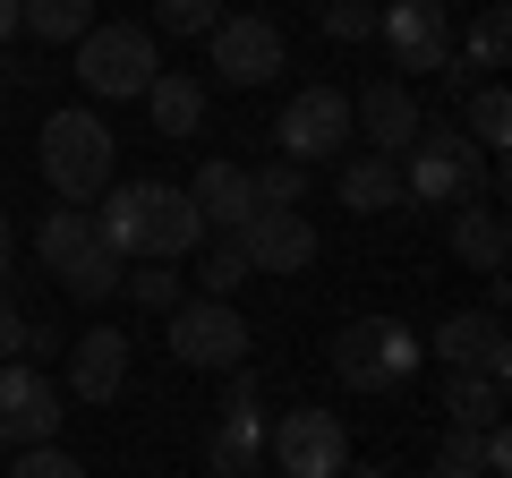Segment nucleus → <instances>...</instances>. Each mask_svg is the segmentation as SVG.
Listing matches in <instances>:
<instances>
[{"label":"nucleus","mask_w":512,"mask_h":478,"mask_svg":"<svg viewBox=\"0 0 512 478\" xmlns=\"http://www.w3.org/2000/svg\"><path fill=\"white\" fill-rule=\"evenodd\" d=\"M94 231H103L111 257H137V265H180L188 248H205V222L188 205V188L171 180H120L94 197Z\"/></svg>","instance_id":"obj_1"},{"label":"nucleus","mask_w":512,"mask_h":478,"mask_svg":"<svg viewBox=\"0 0 512 478\" xmlns=\"http://www.w3.org/2000/svg\"><path fill=\"white\" fill-rule=\"evenodd\" d=\"M35 163H43V188H52L60 205H94V197L111 188V171H120V146H111L103 111L69 103V111H52V120H43Z\"/></svg>","instance_id":"obj_2"},{"label":"nucleus","mask_w":512,"mask_h":478,"mask_svg":"<svg viewBox=\"0 0 512 478\" xmlns=\"http://www.w3.org/2000/svg\"><path fill=\"white\" fill-rule=\"evenodd\" d=\"M393 163H402V205H478L487 188V163L461 137V120H419V137Z\"/></svg>","instance_id":"obj_3"},{"label":"nucleus","mask_w":512,"mask_h":478,"mask_svg":"<svg viewBox=\"0 0 512 478\" xmlns=\"http://www.w3.org/2000/svg\"><path fill=\"white\" fill-rule=\"evenodd\" d=\"M35 257L43 274H60V291L77 299V308H103L111 291H120V257L103 248V231H94V205H52L35 231Z\"/></svg>","instance_id":"obj_4"},{"label":"nucleus","mask_w":512,"mask_h":478,"mask_svg":"<svg viewBox=\"0 0 512 478\" xmlns=\"http://www.w3.org/2000/svg\"><path fill=\"white\" fill-rule=\"evenodd\" d=\"M77 52V86L94 94V103H146V86L163 77V52H154V26H103L94 18L86 35L69 43Z\"/></svg>","instance_id":"obj_5"},{"label":"nucleus","mask_w":512,"mask_h":478,"mask_svg":"<svg viewBox=\"0 0 512 478\" xmlns=\"http://www.w3.org/2000/svg\"><path fill=\"white\" fill-rule=\"evenodd\" d=\"M325 350H333V376H342L350 393H402L410 376H419V359H427L402 316H350Z\"/></svg>","instance_id":"obj_6"},{"label":"nucleus","mask_w":512,"mask_h":478,"mask_svg":"<svg viewBox=\"0 0 512 478\" xmlns=\"http://www.w3.org/2000/svg\"><path fill=\"white\" fill-rule=\"evenodd\" d=\"M350 94L342 86H299L291 103H282V120H274V146H282V163H299V171H316V163H342L350 154Z\"/></svg>","instance_id":"obj_7"},{"label":"nucleus","mask_w":512,"mask_h":478,"mask_svg":"<svg viewBox=\"0 0 512 478\" xmlns=\"http://www.w3.org/2000/svg\"><path fill=\"white\" fill-rule=\"evenodd\" d=\"M248 316L231 308V299H180L171 308V359L197 376H222V368H248Z\"/></svg>","instance_id":"obj_8"},{"label":"nucleus","mask_w":512,"mask_h":478,"mask_svg":"<svg viewBox=\"0 0 512 478\" xmlns=\"http://www.w3.org/2000/svg\"><path fill=\"white\" fill-rule=\"evenodd\" d=\"M205 60H214L222 86H274L282 77V26L256 18V9H222V26L205 35Z\"/></svg>","instance_id":"obj_9"},{"label":"nucleus","mask_w":512,"mask_h":478,"mask_svg":"<svg viewBox=\"0 0 512 478\" xmlns=\"http://www.w3.org/2000/svg\"><path fill=\"white\" fill-rule=\"evenodd\" d=\"M376 43L393 69H453V9L444 0H376Z\"/></svg>","instance_id":"obj_10"},{"label":"nucleus","mask_w":512,"mask_h":478,"mask_svg":"<svg viewBox=\"0 0 512 478\" xmlns=\"http://www.w3.org/2000/svg\"><path fill=\"white\" fill-rule=\"evenodd\" d=\"M60 436V385L52 368L35 359H0V444L26 453V444H52Z\"/></svg>","instance_id":"obj_11"},{"label":"nucleus","mask_w":512,"mask_h":478,"mask_svg":"<svg viewBox=\"0 0 512 478\" xmlns=\"http://www.w3.org/2000/svg\"><path fill=\"white\" fill-rule=\"evenodd\" d=\"M265 453L282 461V478H342L350 470V427L333 410H291L282 427H265Z\"/></svg>","instance_id":"obj_12"},{"label":"nucleus","mask_w":512,"mask_h":478,"mask_svg":"<svg viewBox=\"0 0 512 478\" xmlns=\"http://www.w3.org/2000/svg\"><path fill=\"white\" fill-rule=\"evenodd\" d=\"M427 359H444V368H487V376H512V342H504V316L495 308H453L436 333H427Z\"/></svg>","instance_id":"obj_13"},{"label":"nucleus","mask_w":512,"mask_h":478,"mask_svg":"<svg viewBox=\"0 0 512 478\" xmlns=\"http://www.w3.org/2000/svg\"><path fill=\"white\" fill-rule=\"evenodd\" d=\"M231 239H239V257H248L256 274H308V265H316V222L308 214H274V205H256Z\"/></svg>","instance_id":"obj_14"},{"label":"nucleus","mask_w":512,"mask_h":478,"mask_svg":"<svg viewBox=\"0 0 512 478\" xmlns=\"http://www.w3.org/2000/svg\"><path fill=\"white\" fill-rule=\"evenodd\" d=\"M419 94L402 86V77H367L359 94H350V129L367 137V154H402L410 137H419Z\"/></svg>","instance_id":"obj_15"},{"label":"nucleus","mask_w":512,"mask_h":478,"mask_svg":"<svg viewBox=\"0 0 512 478\" xmlns=\"http://www.w3.org/2000/svg\"><path fill=\"white\" fill-rule=\"evenodd\" d=\"M120 385H128V333L120 325H86L69 342V393L86 410H111V402H120Z\"/></svg>","instance_id":"obj_16"},{"label":"nucleus","mask_w":512,"mask_h":478,"mask_svg":"<svg viewBox=\"0 0 512 478\" xmlns=\"http://www.w3.org/2000/svg\"><path fill=\"white\" fill-rule=\"evenodd\" d=\"M188 205H197V222H205V239H231L239 222L256 214V188H248V171L239 163H197V180H188Z\"/></svg>","instance_id":"obj_17"},{"label":"nucleus","mask_w":512,"mask_h":478,"mask_svg":"<svg viewBox=\"0 0 512 478\" xmlns=\"http://www.w3.org/2000/svg\"><path fill=\"white\" fill-rule=\"evenodd\" d=\"M256 461H265V419H256V402H222L214 427H205V470L214 478H256Z\"/></svg>","instance_id":"obj_18"},{"label":"nucleus","mask_w":512,"mask_h":478,"mask_svg":"<svg viewBox=\"0 0 512 478\" xmlns=\"http://www.w3.org/2000/svg\"><path fill=\"white\" fill-rule=\"evenodd\" d=\"M333 197H342L350 214H402V163H393V154H342Z\"/></svg>","instance_id":"obj_19"},{"label":"nucleus","mask_w":512,"mask_h":478,"mask_svg":"<svg viewBox=\"0 0 512 478\" xmlns=\"http://www.w3.org/2000/svg\"><path fill=\"white\" fill-rule=\"evenodd\" d=\"M146 120H154V137L188 146V137L205 129V77H188V69H163V77L146 86Z\"/></svg>","instance_id":"obj_20"},{"label":"nucleus","mask_w":512,"mask_h":478,"mask_svg":"<svg viewBox=\"0 0 512 478\" xmlns=\"http://www.w3.org/2000/svg\"><path fill=\"white\" fill-rule=\"evenodd\" d=\"M453 257L470 265V274H504V257H512L504 205H453Z\"/></svg>","instance_id":"obj_21"},{"label":"nucleus","mask_w":512,"mask_h":478,"mask_svg":"<svg viewBox=\"0 0 512 478\" xmlns=\"http://www.w3.org/2000/svg\"><path fill=\"white\" fill-rule=\"evenodd\" d=\"M444 419H453V427H495V419H504V376L444 368Z\"/></svg>","instance_id":"obj_22"},{"label":"nucleus","mask_w":512,"mask_h":478,"mask_svg":"<svg viewBox=\"0 0 512 478\" xmlns=\"http://www.w3.org/2000/svg\"><path fill=\"white\" fill-rule=\"evenodd\" d=\"M94 26V0H18V35L35 43H77Z\"/></svg>","instance_id":"obj_23"},{"label":"nucleus","mask_w":512,"mask_h":478,"mask_svg":"<svg viewBox=\"0 0 512 478\" xmlns=\"http://www.w3.org/2000/svg\"><path fill=\"white\" fill-rule=\"evenodd\" d=\"M461 137H470L478 154H504V137H512V94L495 86V77L470 94V111H461Z\"/></svg>","instance_id":"obj_24"},{"label":"nucleus","mask_w":512,"mask_h":478,"mask_svg":"<svg viewBox=\"0 0 512 478\" xmlns=\"http://www.w3.org/2000/svg\"><path fill=\"white\" fill-rule=\"evenodd\" d=\"M504 52H512V18H504V0H487V9H478V26H470V43H461V69L470 77H487V69H504Z\"/></svg>","instance_id":"obj_25"},{"label":"nucleus","mask_w":512,"mask_h":478,"mask_svg":"<svg viewBox=\"0 0 512 478\" xmlns=\"http://www.w3.org/2000/svg\"><path fill=\"white\" fill-rule=\"evenodd\" d=\"M248 188H256V205H274V214H299V205H308V171L282 163V154H274V163H256Z\"/></svg>","instance_id":"obj_26"},{"label":"nucleus","mask_w":512,"mask_h":478,"mask_svg":"<svg viewBox=\"0 0 512 478\" xmlns=\"http://www.w3.org/2000/svg\"><path fill=\"white\" fill-rule=\"evenodd\" d=\"M248 274H256V265L239 257V239H205V257H197V291L205 299H231Z\"/></svg>","instance_id":"obj_27"},{"label":"nucleus","mask_w":512,"mask_h":478,"mask_svg":"<svg viewBox=\"0 0 512 478\" xmlns=\"http://www.w3.org/2000/svg\"><path fill=\"white\" fill-rule=\"evenodd\" d=\"M427 478H487V427H444Z\"/></svg>","instance_id":"obj_28"},{"label":"nucleus","mask_w":512,"mask_h":478,"mask_svg":"<svg viewBox=\"0 0 512 478\" xmlns=\"http://www.w3.org/2000/svg\"><path fill=\"white\" fill-rule=\"evenodd\" d=\"M154 26L180 35V43H205L222 26V0H154Z\"/></svg>","instance_id":"obj_29"},{"label":"nucleus","mask_w":512,"mask_h":478,"mask_svg":"<svg viewBox=\"0 0 512 478\" xmlns=\"http://www.w3.org/2000/svg\"><path fill=\"white\" fill-rule=\"evenodd\" d=\"M120 282H128V299H137L146 316H171V308L188 299V282L171 274V265H137V274H120Z\"/></svg>","instance_id":"obj_30"},{"label":"nucleus","mask_w":512,"mask_h":478,"mask_svg":"<svg viewBox=\"0 0 512 478\" xmlns=\"http://www.w3.org/2000/svg\"><path fill=\"white\" fill-rule=\"evenodd\" d=\"M333 43H376V0H316Z\"/></svg>","instance_id":"obj_31"},{"label":"nucleus","mask_w":512,"mask_h":478,"mask_svg":"<svg viewBox=\"0 0 512 478\" xmlns=\"http://www.w3.org/2000/svg\"><path fill=\"white\" fill-rule=\"evenodd\" d=\"M0 478H86V461H77V453H60V444H26V453L9 461Z\"/></svg>","instance_id":"obj_32"},{"label":"nucleus","mask_w":512,"mask_h":478,"mask_svg":"<svg viewBox=\"0 0 512 478\" xmlns=\"http://www.w3.org/2000/svg\"><path fill=\"white\" fill-rule=\"evenodd\" d=\"M26 333H35V325H26V308H18L9 291H0V359H18V350H26Z\"/></svg>","instance_id":"obj_33"},{"label":"nucleus","mask_w":512,"mask_h":478,"mask_svg":"<svg viewBox=\"0 0 512 478\" xmlns=\"http://www.w3.org/2000/svg\"><path fill=\"white\" fill-rule=\"evenodd\" d=\"M504 470H512V436H504V419H495L487 427V478H504Z\"/></svg>","instance_id":"obj_34"},{"label":"nucleus","mask_w":512,"mask_h":478,"mask_svg":"<svg viewBox=\"0 0 512 478\" xmlns=\"http://www.w3.org/2000/svg\"><path fill=\"white\" fill-rule=\"evenodd\" d=\"M9 257H18V231H9V205H0V282H9Z\"/></svg>","instance_id":"obj_35"},{"label":"nucleus","mask_w":512,"mask_h":478,"mask_svg":"<svg viewBox=\"0 0 512 478\" xmlns=\"http://www.w3.org/2000/svg\"><path fill=\"white\" fill-rule=\"evenodd\" d=\"M9 35H18V0H0V52H9Z\"/></svg>","instance_id":"obj_36"},{"label":"nucleus","mask_w":512,"mask_h":478,"mask_svg":"<svg viewBox=\"0 0 512 478\" xmlns=\"http://www.w3.org/2000/svg\"><path fill=\"white\" fill-rule=\"evenodd\" d=\"M342 478H393V470H342Z\"/></svg>","instance_id":"obj_37"}]
</instances>
